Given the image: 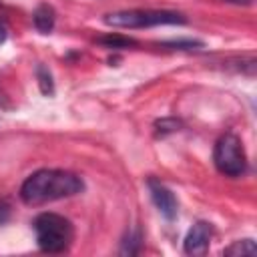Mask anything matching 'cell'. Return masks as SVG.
Masks as SVG:
<instances>
[{
	"label": "cell",
	"mask_w": 257,
	"mask_h": 257,
	"mask_svg": "<svg viewBox=\"0 0 257 257\" xmlns=\"http://www.w3.org/2000/svg\"><path fill=\"white\" fill-rule=\"evenodd\" d=\"M82 191L84 181L78 175L62 169H40L22 183L20 199L30 207H38L44 203L74 197Z\"/></svg>",
	"instance_id": "6da1fadb"
},
{
	"label": "cell",
	"mask_w": 257,
	"mask_h": 257,
	"mask_svg": "<svg viewBox=\"0 0 257 257\" xmlns=\"http://www.w3.org/2000/svg\"><path fill=\"white\" fill-rule=\"evenodd\" d=\"M36 243L44 253H64L72 245L74 227L58 213H40L34 219Z\"/></svg>",
	"instance_id": "7a4b0ae2"
},
{
	"label": "cell",
	"mask_w": 257,
	"mask_h": 257,
	"mask_svg": "<svg viewBox=\"0 0 257 257\" xmlns=\"http://www.w3.org/2000/svg\"><path fill=\"white\" fill-rule=\"evenodd\" d=\"M104 24L112 28H151L161 24H187V18L175 10H122L106 14Z\"/></svg>",
	"instance_id": "3957f363"
},
{
	"label": "cell",
	"mask_w": 257,
	"mask_h": 257,
	"mask_svg": "<svg viewBox=\"0 0 257 257\" xmlns=\"http://www.w3.org/2000/svg\"><path fill=\"white\" fill-rule=\"evenodd\" d=\"M213 163L225 177H241L247 171V157L237 135H223L213 149Z\"/></svg>",
	"instance_id": "277c9868"
},
{
	"label": "cell",
	"mask_w": 257,
	"mask_h": 257,
	"mask_svg": "<svg viewBox=\"0 0 257 257\" xmlns=\"http://www.w3.org/2000/svg\"><path fill=\"white\" fill-rule=\"evenodd\" d=\"M147 187H149V193H151V199L155 203V207L159 209V213L167 219V221H173L179 213V203H177V197L173 195V191L169 187H165L161 181L157 179H149L147 181Z\"/></svg>",
	"instance_id": "5b68a950"
},
{
	"label": "cell",
	"mask_w": 257,
	"mask_h": 257,
	"mask_svg": "<svg viewBox=\"0 0 257 257\" xmlns=\"http://www.w3.org/2000/svg\"><path fill=\"white\" fill-rule=\"evenodd\" d=\"M211 237H213V227H211V223H207V221H197V223L189 229V233H187V237H185V241H183V251H185L187 255H205L207 249H209Z\"/></svg>",
	"instance_id": "8992f818"
},
{
	"label": "cell",
	"mask_w": 257,
	"mask_h": 257,
	"mask_svg": "<svg viewBox=\"0 0 257 257\" xmlns=\"http://www.w3.org/2000/svg\"><path fill=\"white\" fill-rule=\"evenodd\" d=\"M32 22H34V28L42 34H50L52 28H54V22H56V14H54V8L48 6V4H40L36 6L34 14H32Z\"/></svg>",
	"instance_id": "52a82bcc"
},
{
	"label": "cell",
	"mask_w": 257,
	"mask_h": 257,
	"mask_svg": "<svg viewBox=\"0 0 257 257\" xmlns=\"http://www.w3.org/2000/svg\"><path fill=\"white\" fill-rule=\"evenodd\" d=\"M96 42L108 50H122V48H128V46H137V40L135 38H128V36H122V34H104V36H98Z\"/></svg>",
	"instance_id": "ba28073f"
},
{
	"label": "cell",
	"mask_w": 257,
	"mask_h": 257,
	"mask_svg": "<svg viewBox=\"0 0 257 257\" xmlns=\"http://www.w3.org/2000/svg\"><path fill=\"white\" fill-rule=\"evenodd\" d=\"M143 247V233L141 229L126 231V235L120 241V255H137Z\"/></svg>",
	"instance_id": "9c48e42d"
},
{
	"label": "cell",
	"mask_w": 257,
	"mask_h": 257,
	"mask_svg": "<svg viewBox=\"0 0 257 257\" xmlns=\"http://www.w3.org/2000/svg\"><path fill=\"white\" fill-rule=\"evenodd\" d=\"M36 80H38V88H40V92L44 96H52L54 94V80H52L50 70L44 64L36 66Z\"/></svg>",
	"instance_id": "30bf717a"
},
{
	"label": "cell",
	"mask_w": 257,
	"mask_h": 257,
	"mask_svg": "<svg viewBox=\"0 0 257 257\" xmlns=\"http://www.w3.org/2000/svg\"><path fill=\"white\" fill-rule=\"evenodd\" d=\"M255 253H257V245L253 243V239H239V241H235L233 245H229L225 249V255H235V257L255 255Z\"/></svg>",
	"instance_id": "8fae6325"
},
{
	"label": "cell",
	"mask_w": 257,
	"mask_h": 257,
	"mask_svg": "<svg viewBox=\"0 0 257 257\" xmlns=\"http://www.w3.org/2000/svg\"><path fill=\"white\" fill-rule=\"evenodd\" d=\"M179 128H181V120L179 118H173V116H165V118H159L155 122L157 137H167L171 133H177Z\"/></svg>",
	"instance_id": "7c38bea8"
},
{
	"label": "cell",
	"mask_w": 257,
	"mask_h": 257,
	"mask_svg": "<svg viewBox=\"0 0 257 257\" xmlns=\"http://www.w3.org/2000/svg\"><path fill=\"white\" fill-rule=\"evenodd\" d=\"M163 46L173 48V50H195V48H203L205 44L201 40H191V38H179V40H169L163 42Z\"/></svg>",
	"instance_id": "4fadbf2b"
},
{
	"label": "cell",
	"mask_w": 257,
	"mask_h": 257,
	"mask_svg": "<svg viewBox=\"0 0 257 257\" xmlns=\"http://www.w3.org/2000/svg\"><path fill=\"white\" fill-rule=\"evenodd\" d=\"M8 217H10V207H8L4 201H0V225H2V223H6V221H8Z\"/></svg>",
	"instance_id": "5bb4252c"
},
{
	"label": "cell",
	"mask_w": 257,
	"mask_h": 257,
	"mask_svg": "<svg viewBox=\"0 0 257 257\" xmlns=\"http://www.w3.org/2000/svg\"><path fill=\"white\" fill-rule=\"evenodd\" d=\"M6 40V26H4V22L0 20V44Z\"/></svg>",
	"instance_id": "9a60e30c"
},
{
	"label": "cell",
	"mask_w": 257,
	"mask_h": 257,
	"mask_svg": "<svg viewBox=\"0 0 257 257\" xmlns=\"http://www.w3.org/2000/svg\"><path fill=\"white\" fill-rule=\"evenodd\" d=\"M225 2H233V4H251V0H225Z\"/></svg>",
	"instance_id": "2e32d148"
}]
</instances>
